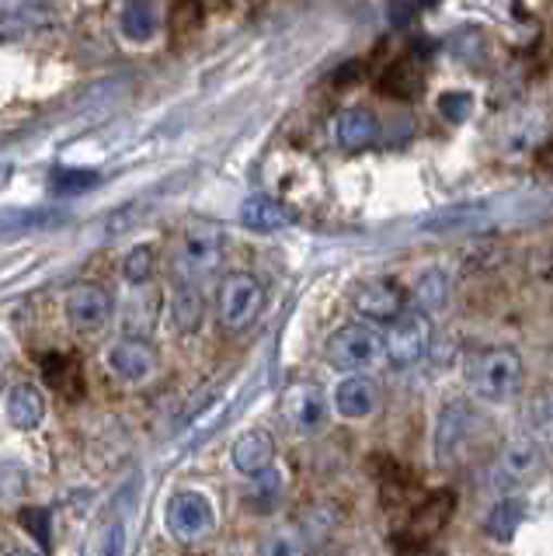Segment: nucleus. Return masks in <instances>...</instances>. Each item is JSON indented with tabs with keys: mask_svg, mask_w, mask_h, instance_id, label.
Returning a JSON list of instances; mask_svg holds the SVG:
<instances>
[{
	"mask_svg": "<svg viewBox=\"0 0 553 556\" xmlns=\"http://www.w3.org/2000/svg\"><path fill=\"white\" fill-rule=\"evenodd\" d=\"M352 306L359 317H366L373 324H390L407 309V300L393 282H387V278H373V282H362L355 289Z\"/></svg>",
	"mask_w": 553,
	"mask_h": 556,
	"instance_id": "nucleus-10",
	"label": "nucleus"
},
{
	"mask_svg": "<svg viewBox=\"0 0 553 556\" xmlns=\"http://www.w3.org/2000/svg\"><path fill=\"white\" fill-rule=\"evenodd\" d=\"M4 556H42V553H32V549H18V546H8Z\"/></svg>",
	"mask_w": 553,
	"mask_h": 556,
	"instance_id": "nucleus-31",
	"label": "nucleus"
},
{
	"mask_svg": "<svg viewBox=\"0 0 553 556\" xmlns=\"http://www.w3.org/2000/svg\"><path fill=\"white\" fill-rule=\"evenodd\" d=\"M153 265H158V251L150 243H136V248L123 257V278L129 286H143L153 275Z\"/></svg>",
	"mask_w": 553,
	"mask_h": 556,
	"instance_id": "nucleus-23",
	"label": "nucleus"
},
{
	"mask_svg": "<svg viewBox=\"0 0 553 556\" xmlns=\"http://www.w3.org/2000/svg\"><path fill=\"white\" fill-rule=\"evenodd\" d=\"M387 362L393 369H411L428 355V344H431V324H428V313L422 306H411L404 309L401 317L387 324Z\"/></svg>",
	"mask_w": 553,
	"mask_h": 556,
	"instance_id": "nucleus-4",
	"label": "nucleus"
},
{
	"mask_svg": "<svg viewBox=\"0 0 553 556\" xmlns=\"http://www.w3.org/2000/svg\"><path fill=\"white\" fill-rule=\"evenodd\" d=\"M254 483V504H257V511H268L275 501H279V491H282V477H279V469H265V473H257L251 477Z\"/></svg>",
	"mask_w": 553,
	"mask_h": 556,
	"instance_id": "nucleus-27",
	"label": "nucleus"
},
{
	"mask_svg": "<svg viewBox=\"0 0 553 556\" xmlns=\"http://www.w3.org/2000/svg\"><path fill=\"white\" fill-rule=\"evenodd\" d=\"M105 365L115 379L129 382V387H140V382H147L158 372V352L143 338H118L105 352Z\"/></svg>",
	"mask_w": 553,
	"mask_h": 556,
	"instance_id": "nucleus-8",
	"label": "nucleus"
},
{
	"mask_svg": "<svg viewBox=\"0 0 553 556\" xmlns=\"http://www.w3.org/2000/svg\"><path fill=\"white\" fill-rule=\"evenodd\" d=\"M262 556H303V543L292 529H279V532L265 535Z\"/></svg>",
	"mask_w": 553,
	"mask_h": 556,
	"instance_id": "nucleus-28",
	"label": "nucleus"
},
{
	"mask_svg": "<svg viewBox=\"0 0 553 556\" xmlns=\"http://www.w3.org/2000/svg\"><path fill=\"white\" fill-rule=\"evenodd\" d=\"M282 410H286V417H289L292 431L310 434V431H317V428L324 425V417H327V400H324V393L314 387V382H297V387H289V390H286Z\"/></svg>",
	"mask_w": 553,
	"mask_h": 556,
	"instance_id": "nucleus-12",
	"label": "nucleus"
},
{
	"mask_svg": "<svg viewBox=\"0 0 553 556\" xmlns=\"http://www.w3.org/2000/svg\"><path fill=\"white\" fill-rule=\"evenodd\" d=\"M205 317V300L199 282H188V278H175L171 286V320L181 330V334H196Z\"/></svg>",
	"mask_w": 553,
	"mask_h": 556,
	"instance_id": "nucleus-16",
	"label": "nucleus"
},
{
	"mask_svg": "<svg viewBox=\"0 0 553 556\" xmlns=\"http://www.w3.org/2000/svg\"><path fill=\"white\" fill-rule=\"evenodd\" d=\"M230 456H234V466L240 469V473L257 477V473H265V469L275 466V442L265 431H244L234 442Z\"/></svg>",
	"mask_w": 553,
	"mask_h": 556,
	"instance_id": "nucleus-15",
	"label": "nucleus"
},
{
	"mask_svg": "<svg viewBox=\"0 0 553 556\" xmlns=\"http://www.w3.org/2000/svg\"><path fill=\"white\" fill-rule=\"evenodd\" d=\"M474 428H477V414L470 404H463V400L445 404L436 425V459L442 466L460 463L466 456V445L474 439Z\"/></svg>",
	"mask_w": 553,
	"mask_h": 556,
	"instance_id": "nucleus-7",
	"label": "nucleus"
},
{
	"mask_svg": "<svg viewBox=\"0 0 553 556\" xmlns=\"http://www.w3.org/2000/svg\"><path fill=\"white\" fill-rule=\"evenodd\" d=\"M4 410L14 428L32 431V428H39L46 417V396L39 387H32V382H18V387H11Z\"/></svg>",
	"mask_w": 553,
	"mask_h": 556,
	"instance_id": "nucleus-18",
	"label": "nucleus"
},
{
	"mask_svg": "<svg viewBox=\"0 0 553 556\" xmlns=\"http://www.w3.org/2000/svg\"><path fill=\"white\" fill-rule=\"evenodd\" d=\"M49 185H53L56 191H63V195H74V191H91L98 185V174L80 170V167H56Z\"/></svg>",
	"mask_w": 553,
	"mask_h": 556,
	"instance_id": "nucleus-25",
	"label": "nucleus"
},
{
	"mask_svg": "<svg viewBox=\"0 0 553 556\" xmlns=\"http://www.w3.org/2000/svg\"><path fill=\"white\" fill-rule=\"evenodd\" d=\"M379 407V387L366 372H349L335 387V410L349 421H366Z\"/></svg>",
	"mask_w": 553,
	"mask_h": 556,
	"instance_id": "nucleus-11",
	"label": "nucleus"
},
{
	"mask_svg": "<svg viewBox=\"0 0 553 556\" xmlns=\"http://www.w3.org/2000/svg\"><path fill=\"white\" fill-rule=\"evenodd\" d=\"M379 136V118L369 109H344L335 118V139L344 150H366Z\"/></svg>",
	"mask_w": 553,
	"mask_h": 556,
	"instance_id": "nucleus-17",
	"label": "nucleus"
},
{
	"mask_svg": "<svg viewBox=\"0 0 553 556\" xmlns=\"http://www.w3.org/2000/svg\"><path fill=\"white\" fill-rule=\"evenodd\" d=\"M49 521H53V518H49V508H22L18 511V526L32 539H36L42 553H49V546H53V535H49Z\"/></svg>",
	"mask_w": 553,
	"mask_h": 556,
	"instance_id": "nucleus-26",
	"label": "nucleus"
},
{
	"mask_svg": "<svg viewBox=\"0 0 553 556\" xmlns=\"http://www.w3.org/2000/svg\"><path fill=\"white\" fill-rule=\"evenodd\" d=\"M540 469V452L532 442H508L501 448L498 466H494V486H518L532 480V473Z\"/></svg>",
	"mask_w": 553,
	"mask_h": 556,
	"instance_id": "nucleus-14",
	"label": "nucleus"
},
{
	"mask_svg": "<svg viewBox=\"0 0 553 556\" xmlns=\"http://www.w3.org/2000/svg\"><path fill=\"white\" fill-rule=\"evenodd\" d=\"M63 313L74 330H98L112 317V292L98 282H77L63 300Z\"/></svg>",
	"mask_w": 553,
	"mask_h": 556,
	"instance_id": "nucleus-9",
	"label": "nucleus"
},
{
	"mask_svg": "<svg viewBox=\"0 0 553 556\" xmlns=\"http://www.w3.org/2000/svg\"><path fill=\"white\" fill-rule=\"evenodd\" d=\"M470 390L488 404H508L523 387V358L515 348H483L466 362Z\"/></svg>",
	"mask_w": 553,
	"mask_h": 556,
	"instance_id": "nucleus-1",
	"label": "nucleus"
},
{
	"mask_svg": "<svg viewBox=\"0 0 553 556\" xmlns=\"http://www.w3.org/2000/svg\"><path fill=\"white\" fill-rule=\"evenodd\" d=\"M414 295H418L422 309H442L449 303V278L436 268V271H425L418 289H414Z\"/></svg>",
	"mask_w": 553,
	"mask_h": 556,
	"instance_id": "nucleus-24",
	"label": "nucleus"
},
{
	"mask_svg": "<svg viewBox=\"0 0 553 556\" xmlns=\"http://www.w3.org/2000/svg\"><path fill=\"white\" fill-rule=\"evenodd\" d=\"M98 556H126V526L123 521H112V526L105 529Z\"/></svg>",
	"mask_w": 553,
	"mask_h": 556,
	"instance_id": "nucleus-30",
	"label": "nucleus"
},
{
	"mask_svg": "<svg viewBox=\"0 0 553 556\" xmlns=\"http://www.w3.org/2000/svg\"><path fill=\"white\" fill-rule=\"evenodd\" d=\"M439 112L449 122H463V118H470V112H474V98L466 94V91H445L439 98Z\"/></svg>",
	"mask_w": 553,
	"mask_h": 556,
	"instance_id": "nucleus-29",
	"label": "nucleus"
},
{
	"mask_svg": "<svg viewBox=\"0 0 553 556\" xmlns=\"http://www.w3.org/2000/svg\"><path fill=\"white\" fill-rule=\"evenodd\" d=\"M118 28H123L126 42H136V46L150 42L161 28V14L153 8V0H129L123 14H118Z\"/></svg>",
	"mask_w": 553,
	"mask_h": 556,
	"instance_id": "nucleus-20",
	"label": "nucleus"
},
{
	"mask_svg": "<svg viewBox=\"0 0 553 556\" xmlns=\"http://www.w3.org/2000/svg\"><path fill=\"white\" fill-rule=\"evenodd\" d=\"M265 309V286L251 271H230L219 286V320L227 330H244Z\"/></svg>",
	"mask_w": 553,
	"mask_h": 556,
	"instance_id": "nucleus-5",
	"label": "nucleus"
},
{
	"mask_svg": "<svg viewBox=\"0 0 553 556\" xmlns=\"http://www.w3.org/2000/svg\"><path fill=\"white\" fill-rule=\"evenodd\" d=\"M42 376H46V382L49 387H56L60 393H77V387H80V369H77V362L74 358H66V355H46L42 358Z\"/></svg>",
	"mask_w": 553,
	"mask_h": 556,
	"instance_id": "nucleus-22",
	"label": "nucleus"
},
{
	"mask_svg": "<svg viewBox=\"0 0 553 556\" xmlns=\"http://www.w3.org/2000/svg\"><path fill=\"white\" fill-rule=\"evenodd\" d=\"M240 223H244V230H251V233H275L289 223V216L279 202H272L265 195H251L244 205H240Z\"/></svg>",
	"mask_w": 553,
	"mask_h": 556,
	"instance_id": "nucleus-21",
	"label": "nucleus"
},
{
	"mask_svg": "<svg viewBox=\"0 0 553 556\" xmlns=\"http://www.w3.org/2000/svg\"><path fill=\"white\" fill-rule=\"evenodd\" d=\"M526 497H501L491 504V511L483 515V532H488V539H494V543H512L515 532L523 529L526 521Z\"/></svg>",
	"mask_w": 553,
	"mask_h": 556,
	"instance_id": "nucleus-19",
	"label": "nucleus"
},
{
	"mask_svg": "<svg viewBox=\"0 0 553 556\" xmlns=\"http://www.w3.org/2000/svg\"><path fill=\"white\" fill-rule=\"evenodd\" d=\"M167 529L185 546H196L202 539H210L216 529V515H213L210 497L196 494V491L175 494L167 501Z\"/></svg>",
	"mask_w": 553,
	"mask_h": 556,
	"instance_id": "nucleus-6",
	"label": "nucleus"
},
{
	"mask_svg": "<svg viewBox=\"0 0 553 556\" xmlns=\"http://www.w3.org/2000/svg\"><path fill=\"white\" fill-rule=\"evenodd\" d=\"M223 265V230L210 219L188 223L181 233V243L175 251V278H188V282H202Z\"/></svg>",
	"mask_w": 553,
	"mask_h": 556,
	"instance_id": "nucleus-3",
	"label": "nucleus"
},
{
	"mask_svg": "<svg viewBox=\"0 0 553 556\" xmlns=\"http://www.w3.org/2000/svg\"><path fill=\"white\" fill-rule=\"evenodd\" d=\"M453 508H456V494L453 491H442V494H431L425 497L418 508H414L411 521H407V539H411V546L418 549L425 546L431 535L442 532V526L449 518H453Z\"/></svg>",
	"mask_w": 553,
	"mask_h": 556,
	"instance_id": "nucleus-13",
	"label": "nucleus"
},
{
	"mask_svg": "<svg viewBox=\"0 0 553 556\" xmlns=\"http://www.w3.org/2000/svg\"><path fill=\"white\" fill-rule=\"evenodd\" d=\"M327 362L338 372H369L387 362V338L366 324L338 327L327 341Z\"/></svg>",
	"mask_w": 553,
	"mask_h": 556,
	"instance_id": "nucleus-2",
	"label": "nucleus"
}]
</instances>
